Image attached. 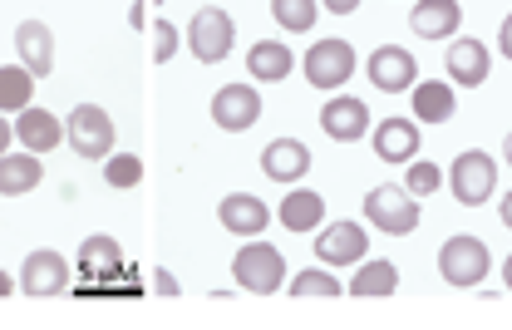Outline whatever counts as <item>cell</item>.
Here are the masks:
<instances>
[{"mask_svg": "<svg viewBox=\"0 0 512 330\" xmlns=\"http://www.w3.org/2000/svg\"><path fill=\"white\" fill-rule=\"evenodd\" d=\"M232 276H237L242 291L271 296V291H281V281H286V262H281V252H276L271 242H247V247L232 257Z\"/></svg>", "mask_w": 512, "mask_h": 330, "instance_id": "cell-1", "label": "cell"}, {"mask_svg": "<svg viewBox=\"0 0 512 330\" xmlns=\"http://www.w3.org/2000/svg\"><path fill=\"white\" fill-rule=\"evenodd\" d=\"M64 138H69V148H74L79 158L99 163V158L114 153V119H109L99 104H79V109L69 114V124H64Z\"/></svg>", "mask_w": 512, "mask_h": 330, "instance_id": "cell-2", "label": "cell"}, {"mask_svg": "<svg viewBox=\"0 0 512 330\" xmlns=\"http://www.w3.org/2000/svg\"><path fill=\"white\" fill-rule=\"evenodd\" d=\"M365 217L389 232V237H409L419 227V198L409 188H394V183H380L370 198H365Z\"/></svg>", "mask_w": 512, "mask_h": 330, "instance_id": "cell-3", "label": "cell"}, {"mask_svg": "<svg viewBox=\"0 0 512 330\" xmlns=\"http://www.w3.org/2000/svg\"><path fill=\"white\" fill-rule=\"evenodd\" d=\"M232 40H237V25H232V15H227V10H217V5H202V10L192 15L188 45H192V55H197L202 65H217V60H227V55H232Z\"/></svg>", "mask_w": 512, "mask_h": 330, "instance_id": "cell-4", "label": "cell"}, {"mask_svg": "<svg viewBox=\"0 0 512 330\" xmlns=\"http://www.w3.org/2000/svg\"><path fill=\"white\" fill-rule=\"evenodd\" d=\"M448 183H453V198L463 202V207H483V202L493 198V188H498V168H493V158L483 148H468L463 158H453Z\"/></svg>", "mask_w": 512, "mask_h": 330, "instance_id": "cell-5", "label": "cell"}, {"mask_svg": "<svg viewBox=\"0 0 512 330\" xmlns=\"http://www.w3.org/2000/svg\"><path fill=\"white\" fill-rule=\"evenodd\" d=\"M439 276L448 286H478L488 276V247L478 237H448L439 252Z\"/></svg>", "mask_w": 512, "mask_h": 330, "instance_id": "cell-6", "label": "cell"}, {"mask_svg": "<svg viewBox=\"0 0 512 330\" xmlns=\"http://www.w3.org/2000/svg\"><path fill=\"white\" fill-rule=\"evenodd\" d=\"M301 69H306V79L316 89H340L355 74V50H350V40H316L306 50V65Z\"/></svg>", "mask_w": 512, "mask_h": 330, "instance_id": "cell-7", "label": "cell"}, {"mask_svg": "<svg viewBox=\"0 0 512 330\" xmlns=\"http://www.w3.org/2000/svg\"><path fill=\"white\" fill-rule=\"evenodd\" d=\"M212 119H217V129H227V133L252 129L256 119H261V94H256L252 84H227V89H217Z\"/></svg>", "mask_w": 512, "mask_h": 330, "instance_id": "cell-8", "label": "cell"}, {"mask_svg": "<svg viewBox=\"0 0 512 330\" xmlns=\"http://www.w3.org/2000/svg\"><path fill=\"white\" fill-rule=\"evenodd\" d=\"M64 286H69V262L60 252L40 247V252L25 257V266H20V291L25 296H60Z\"/></svg>", "mask_w": 512, "mask_h": 330, "instance_id": "cell-9", "label": "cell"}, {"mask_svg": "<svg viewBox=\"0 0 512 330\" xmlns=\"http://www.w3.org/2000/svg\"><path fill=\"white\" fill-rule=\"evenodd\" d=\"M365 252H370V237L360 232V222H330V227L316 237V257L330 266L365 262Z\"/></svg>", "mask_w": 512, "mask_h": 330, "instance_id": "cell-10", "label": "cell"}, {"mask_svg": "<svg viewBox=\"0 0 512 330\" xmlns=\"http://www.w3.org/2000/svg\"><path fill=\"white\" fill-rule=\"evenodd\" d=\"M414 79H419V65H414V55H409V50H399V45H380V50L370 55V84L384 89V94H404Z\"/></svg>", "mask_w": 512, "mask_h": 330, "instance_id": "cell-11", "label": "cell"}, {"mask_svg": "<svg viewBox=\"0 0 512 330\" xmlns=\"http://www.w3.org/2000/svg\"><path fill=\"white\" fill-rule=\"evenodd\" d=\"M261 173H266L271 183H296V178L311 173V148L296 143V138H276V143H266V153H261Z\"/></svg>", "mask_w": 512, "mask_h": 330, "instance_id": "cell-12", "label": "cell"}, {"mask_svg": "<svg viewBox=\"0 0 512 330\" xmlns=\"http://www.w3.org/2000/svg\"><path fill=\"white\" fill-rule=\"evenodd\" d=\"M320 129L330 133L335 143H355V138L370 133V109L360 99H330L320 109Z\"/></svg>", "mask_w": 512, "mask_h": 330, "instance_id": "cell-13", "label": "cell"}, {"mask_svg": "<svg viewBox=\"0 0 512 330\" xmlns=\"http://www.w3.org/2000/svg\"><path fill=\"white\" fill-rule=\"evenodd\" d=\"M488 45L483 40H453V50L444 55V69L453 84H463V89H478L483 79H488Z\"/></svg>", "mask_w": 512, "mask_h": 330, "instance_id": "cell-14", "label": "cell"}, {"mask_svg": "<svg viewBox=\"0 0 512 330\" xmlns=\"http://www.w3.org/2000/svg\"><path fill=\"white\" fill-rule=\"evenodd\" d=\"M409 25H414L419 40H448L463 25V5L458 0H419L414 15H409Z\"/></svg>", "mask_w": 512, "mask_h": 330, "instance_id": "cell-15", "label": "cell"}, {"mask_svg": "<svg viewBox=\"0 0 512 330\" xmlns=\"http://www.w3.org/2000/svg\"><path fill=\"white\" fill-rule=\"evenodd\" d=\"M375 153L384 163H414L419 158V124L414 119H384L375 129Z\"/></svg>", "mask_w": 512, "mask_h": 330, "instance_id": "cell-16", "label": "cell"}, {"mask_svg": "<svg viewBox=\"0 0 512 330\" xmlns=\"http://www.w3.org/2000/svg\"><path fill=\"white\" fill-rule=\"evenodd\" d=\"M266 222H271V212H266V202L252 198V193L222 198V227H227L232 237H261Z\"/></svg>", "mask_w": 512, "mask_h": 330, "instance_id": "cell-17", "label": "cell"}, {"mask_svg": "<svg viewBox=\"0 0 512 330\" xmlns=\"http://www.w3.org/2000/svg\"><path fill=\"white\" fill-rule=\"evenodd\" d=\"M10 129L20 133V143L30 148V153H50V148H60V119L50 114V109H35V104H25L20 109V124H10Z\"/></svg>", "mask_w": 512, "mask_h": 330, "instance_id": "cell-18", "label": "cell"}, {"mask_svg": "<svg viewBox=\"0 0 512 330\" xmlns=\"http://www.w3.org/2000/svg\"><path fill=\"white\" fill-rule=\"evenodd\" d=\"M15 45H20V60H25L30 74H50V69H55V35H50V25L25 20V25L15 30Z\"/></svg>", "mask_w": 512, "mask_h": 330, "instance_id": "cell-19", "label": "cell"}, {"mask_svg": "<svg viewBox=\"0 0 512 330\" xmlns=\"http://www.w3.org/2000/svg\"><path fill=\"white\" fill-rule=\"evenodd\" d=\"M325 222V198L311 188H296L291 198H281V227L286 232H316Z\"/></svg>", "mask_w": 512, "mask_h": 330, "instance_id": "cell-20", "label": "cell"}, {"mask_svg": "<svg viewBox=\"0 0 512 330\" xmlns=\"http://www.w3.org/2000/svg\"><path fill=\"white\" fill-rule=\"evenodd\" d=\"M119 266H124V252H119V242L114 237H104V232H94V237H84V247H79V271L84 276H119Z\"/></svg>", "mask_w": 512, "mask_h": 330, "instance_id": "cell-21", "label": "cell"}, {"mask_svg": "<svg viewBox=\"0 0 512 330\" xmlns=\"http://www.w3.org/2000/svg\"><path fill=\"white\" fill-rule=\"evenodd\" d=\"M45 168H40V153H20V158H5L0 153V193L5 198H20L30 188H40Z\"/></svg>", "mask_w": 512, "mask_h": 330, "instance_id": "cell-22", "label": "cell"}, {"mask_svg": "<svg viewBox=\"0 0 512 330\" xmlns=\"http://www.w3.org/2000/svg\"><path fill=\"white\" fill-rule=\"evenodd\" d=\"M291 50L281 45V40H256L252 55H247V74L252 79H261V84H276V79H286L291 74Z\"/></svg>", "mask_w": 512, "mask_h": 330, "instance_id": "cell-23", "label": "cell"}, {"mask_svg": "<svg viewBox=\"0 0 512 330\" xmlns=\"http://www.w3.org/2000/svg\"><path fill=\"white\" fill-rule=\"evenodd\" d=\"M414 119L448 124V119H453V84H444V79H424V84H414Z\"/></svg>", "mask_w": 512, "mask_h": 330, "instance_id": "cell-24", "label": "cell"}, {"mask_svg": "<svg viewBox=\"0 0 512 330\" xmlns=\"http://www.w3.org/2000/svg\"><path fill=\"white\" fill-rule=\"evenodd\" d=\"M30 99H35V74L25 65L0 69V114H20Z\"/></svg>", "mask_w": 512, "mask_h": 330, "instance_id": "cell-25", "label": "cell"}, {"mask_svg": "<svg viewBox=\"0 0 512 330\" xmlns=\"http://www.w3.org/2000/svg\"><path fill=\"white\" fill-rule=\"evenodd\" d=\"M394 286H399V266L380 257L360 266V276L350 281V296H394Z\"/></svg>", "mask_w": 512, "mask_h": 330, "instance_id": "cell-26", "label": "cell"}, {"mask_svg": "<svg viewBox=\"0 0 512 330\" xmlns=\"http://www.w3.org/2000/svg\"><path fill=\"white\" fill-rule=\"evenodd\" d=\"M104 183L109 188H138L143 183V158L138 153H109L104 158Z\"/></svg>", "mask_w": 512, "mask_h": 330, "instance_id": "cell-27", "label": "cell"}, {"mask_svg": "<svg viewBox=\"0 0 512 330\" xmlns=\"http://www.w3.org/2000/svg\"><path fill=\"white\" fill-rule=\"evenodd\" d=\"M271 15L281 30H311L316 25V0H271Z\"/></svg>", "mask_w": 512, "mask_h": 330, "instance_id": "cell-28", "label": "cell"}, {"mask_svg": "<svg viewBox=\"0 0 512 330\" xmlns=\"http://www.w3.org/2000/svg\"><path fill=\"white\" fill-rule=\"evenodd\" d=\"M291 296H340V281L325 276V271H296Z\"/></svg>", "mask_w": 512, "mask_h": 330, "instance_id": "cell-29", "label": "cell"}, {"mask_svg": "<svg viewBox=\"0 0 512 330\" xmlns=\"http://www.w3.org/2000/svg\"><path fill=\"white\" fill-rule=\"evenodd\" d=\"M439 183H444V173H439L434 163H409V178H404V188H409L414 198H429V193H439Z\"/></svg>", "mask_w": 512, "mask_h": 330, "instance_id": "cell-30", "label": "cell"}, {"mask_svg": "<svg viewBox=\"0 0 512 330\" xmlns=\"http://www.w3.org/2000/svg\"><path fill=\"white\" fill-rule=\"evenodd\" d=\"M153 40H158V45H153V60H158V65H168V60H173V50H178V30H173L168 20H153Z\"/></svg>", "mask_w": 512, "mask_h": 330, "instance_id": "cell-31", "label": "cell"}, {"mask_svg": "<svg viewBox=\"0 0 512 330\" xmlns=\"http://www.w3.org/2000/svg\"><path fill=\"white\" fill-rule=\"evenodd\" d=\"M498 50H503V55L512 60V15L503 20V30H498Z\"/></svg>", "mask_w": 512, "mask_h": 330, "instance_id": "cell-32", "label": "cell"}, {"mask_svg": "<svg viewBox=\"0 0 512 330\" xmlns=\"http://www.w3.org/2000/svg\"><path fill=\"white\" fill-rule=\"evenodd\" d=\"M325 10H335V15H350V10H360V0H320Z\"/></svg>", "mask_w": 512, "mask_h": 330, "instance_id": "cell-33", "label": "cell"}, {"mask_svg": "<svg viewBox=\"0 0 512 330\" xmlns=\"http://www.w3.org/2000/svg\"><path fill=\"white\" fill-rule=\"evenodd\" d=\"M153 276H158V291H163V296H173V291H178V281H173L168 271H153Z\"/></svg>", "mask_w": 512, "mask_h": 330, "instance_id": "cell-34", "label": "cell"}, {"mask_svg": "<svg viewBox=\"0 0 512 330\" xmlns=\"http://www.w3.org/2000/svg\"><path fill=\"white\" fill-rule=\"evenodd\" d=\"M10 138H15V129H10V119H0V153L10 148Z\"/></svg>", "mask_w": 512, "mask_h": 330, "instance_id": "cell-35", "label": "cell"}, {"mask_svg": "<svg viewBox=\"0 0 512 330\" xmlns=\"http://www.w3.org/2000/svg\"><path fill=\"white\" fill-rule=\"evenodd\" d=\"M498 212H503V227H512V193L503 198V207H498Z\"/></svg>", "mask_w": 512, "mask_h": 330, "instance_id": "cell-36", "label": "cell"}, {"mask_svg": "<svg viewBox=\"0 0 512 330\" xmlns=\"http://www.w3.org/2000/svg\"><path fill=\"white\" fill-rule=\"evenodd\" d=\"M10 291H15V281H10V276L0 271V296H10Z\"/></svg>", "mask_w": 512, "mask_h": 330, "instance_id": "cell-37", "label": "cell"}, {"mask_svg": "<svg viewBox=\"0 0 512 330\" xmlns=\"http://www.w3.org/2000/svg\"><path fill=\"white\" fill-rule=\"evenodd\" d=\"M503 276H508V291H512V257H508V262H503Z\"/></svg>", "mask_w": 512, "mask_h": 330, "instance_id": "cell-38", "label": "cell"}, {"mask_svg": "<svg viewBox=\"0 0 512 330\" xmlns=\"http://www.w3.org/2000/svg\"><path fill=\"white\" fill-rule=\"evenodd\" d=\"M503 153H508V163H512V133H508V148H503Z\"/></svg>", "mask_w": 512, "mask_h": 330, "instance_id": "cell-39", "label": "cell"}]
</instances>
